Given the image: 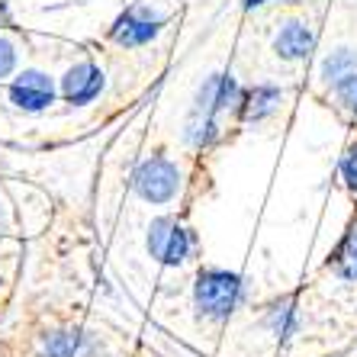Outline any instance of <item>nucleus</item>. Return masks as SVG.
Wrapping results in <instances>:
<instances>
[{"instance_id": "obj_1", "label": "nucleus", "mask_w": 357, "mask_h": 357, "mask_svg": "<svg viewBox=\"0 0 357 357\" xmlns=\"http://www.w3.org/2000/svg\"><path fill=\"white\" fill-rule=\"evenodd\" d=\"M245 293H248L245 277L219 271V267H206V271H199L197 283H193V309L206 322H225L241 306Z\"/></svg>"}, {"instance_id": "obj_2", "label": "nucleus", "mask_w": 357, "mask_h": 357, "mask_svg": "<svg viewBox=\"0 0 357 357\" xmlns=\"http://www.w3.org/2000/svg\"><path fill=\"white\" fill-rule=\"evenodd\" d=\"M235 107H238V84L225 75L209 77V81L203 84V91H199L190 126H187L193 145H206V142L216 139L219 129H222V119L229 116Z\"/></svg>"}, {"instance_id": "obj_3", "label": "nucleus", "mask_w": 357, "mask_h": 357, "mask_svg": "<svg viewBox=\"0 0 357 357\" xmlns=\"http://www.w3.org/2000/svg\"><path fill=\"white\" fill-rule=\"evenodd\" d=\"M149 251H151V258L161 261V264L181 267L187 258L197 255V235H193V229H187L177 216H165L151 225Z\"/></svg>"}, {"instance_id": "obj_4", "label": "nucleus", "mask_w": 357, "mask_h": 357, "mask_svg": "<svg viewBox=\"0 0 357 357\" xmlns=\"http://www.w3.org/2000/svg\"><path fill=\"white\" fill-rule=\"evenodd\" d=\"M177 190H181V174L174 161H167L165 155H155L135 171V193L145 203H171Z\"/></svg>"}, {"instance_id": "obj_5", "label": "nucleus", "mask_w": 357, "mask_h": 357, "mask_svg": "<svg viewBox=\"0 0 357 357\" xmlns=\"http://www.w3.org/2000/svg\"><path fill=\"white\" fill-rule=\"evenodd\" d=\"M274 49H277V55L287 61L306 59L309 52L316 49V29H312L306 20H290V23H283V29L277 33Z\"/></svg>"}, {"instance_id": "obj_6", "label": "nucleus", "mask_w": 357, "mask_h": 357, "mask_svg": "<svg viewBox=\"0 0 357 357\" xmlns=\"http://www.w3.org/2000/svg\"><path fill=\"white\" fill-rule=\"evenodd\" d=\"M10 97H13L17 107L29 109V113H39V109H45L52 103V81L45 75H39V71H26L10 87Z\"/></svg>"}, {"instance_id": "obj_7", "label": "nucleus", "mask_w": 357, "mask_h": 357, "mask_svg": "<svg viewBox=\"0 0 357 357\" xmlns=\"http://www.w3.org/2000/svg\"><path fill=\"white\" fill-rule=\"evenodd\" d=\"M100 87H103V75L93 65H77L65 77L68 103H87V100H93L100 93Z\"/></svg>"}, {"instance_id": "obj_8", "label": "nucleus", "mask_w": 357, "mask_h": 357, "mask_svg": "<svg viewBox=\"0 0 357 357\" xmlns=\"http://www.w3.org/2000/svg\"><path fill=\"white\" fill-rule=\"evenodd\" d=\"M161 29V20H151L149 13H142V10H132V13H126V20L119 23L116 29V42L123 45H142V42L155 39Z\"/></svg>"}, {"instance_id": "obj_9", "label": "nucleus", "mask_w": 357, "mask_h": 357, "mask_svg": "<svg viewBox=\"0 0 357 357\" xmlns=\"http://www.w3.org/2000/svg\"><path fill=\"white\" fill-rule=\"evenodd\" d=\"M328 271H335L344 280H357V232L344 235V241L335 248L332 261H328Z\"/></svg>"}, {"instance_id": "obj_10", "label": "nucleus", "mask_w": 357, "mask_h": 357, "mask_svg": "<svg viewBox=\"0 0 357 357\" xmlns=\"http://www.w3.org/2000/svg\"><path fill=\"white\" fill-rule=\"evenodd\" d=\"M357 71V55L351 49H338V52H332V59H325L322 61V81L325 84H338V81H344L348 75H354Z\"/></svg>"}, {"instance_id": "obj_11", "label": "nucleus", "mask_w": 357, "mask_h": 357, "mask_svg": "<svg viewBox=\"0 0 357 357\" xmlns=\"http://www.w3.org/2000/svg\"><path fill=\"white\" fill-rule=\"evenodd\" d=\"M277 103H280V91H277V87H258V91L248 97V103H245V116L261 119V116H267Z\"/></svg>"}, {"instance_id": "obj_12", "label": "nucleus", "mask_w": 357, "mask_h": 357, "mask_svg": "<svg viewBox=\"0 0 357 357\" xmlns=\"http://www.w3.org/2000/svg\"><path fill=\"white\" fill-rule=\"evenodd\" d=\"M332 91H335V97H338L341 107L348 109L351 116H357V71L354 75H348L344 81H338Z\"/></svg>"}, {"instance_id": "obj_13", "label": "nucleus", "mask_w": 357, "mask_h": 357, "mask_svg": "<svg viewBox=\"0 0 357 357\" xmlns=\"http://www.w3.org/2000/svg\"><path fill=\"white\" fill-rule=\"evenodd\" d=\"M341 177H344V183L351 190H357V145H351L344 161H341Z\"/></svg>"}, {"instance_id": "obj_14", "label": "nucleus", "mask_w": 357, "mask_h": 357, "mask_svg": "<svg viewBox=\"0 0 357 357\" xmlns=\"http://www.w3.org/2000/svg\"><path fill=\"white\" fill-rule=\"evenodd\" d=\"M13 61H17V52H13V45H10L7 39H0V77L10 75Z\"/></svg>"}, {"instance_id": "obj_15", "label": "nucleus", "mask_w": 357, "mask_h": 357, "mask_svg": "<svg viewBox=\"0 0 357 357\" xmlns=\"http://www.w3.org/2000/svg\"><path fill=\"white\" fill-rule=\"evenodd\" d=\"M261 3H267V0H245V7H248V10L251 7H261Z\"/></svg>"}]
</instances>
